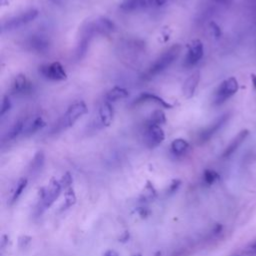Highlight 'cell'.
<instances>
[{
	"label": "cell",
	"instance_id": "cell-14",
	"mask_svg": "<svg viewBox=\"0 0 256 256\" xmlns=\"http://www.w3.org/2000/svg\"><path fill=\"white\" fill-rule=\"evenodd\" d=\"M249 135V131L247 129H244L242 131H240L233 139L232 141L227 145V147L225 148L222 157L223 158H227L229 156H231L238 148L239 146L244 142V140L247 138V136Z\"/></svg>",
	"mask_w": 256,
	"mask_h": 256
},
{
	"label": "cell",
	"instance_id": "cell-8",
	"mask_svg": "<svg viewBox=\"0 0 256 256\" xmlns=\"http://www.w3.org/2000/svg\"><path fill=\"white\" fill-rule=\"evenodd\" d=\"M39 72L44 78L52 81H63L67 78L65 70H64L63 66L59 62L44 64V65L39 68Z\"/></svg>",
	"mask_w": 256,
	"mask_h": 256
},
{
	"label": "cell",
	"instance_id": "cell-31",
	"mask_svg": "<svg viewBox=\"0 0 256 256\" xmlns=\"http://www.w3.org/2000/svg\"><path fill=\"white\" fill-rule=\"evenodd\" d=\"M246 252L250 255V256H256V240H254L253 242H251L249 244V246L247 247Z\"/></svg>",
	"mask_w": 256,
	"mask_h": 256
},
{
	"label": "cell",
	"instance_id": "cell-1",
	"mask_svg": "<svg viewBox=\"0 0 256 256\" xmlns=\"http://www.w3.org/2000/svg\"><path fill=\"white\" fill-rule=\"evenodd\" d=\"M181 49H182L181 45L174 44L170 46L168 49H166L164 52H162L143 73L142 75L143 79L149 80L155 77L156 75H158L159 73L163 72L165 69H167L178 58L181 52Z\"/></svg>",
	"mask_w": 256,
	"mask_h": 256
},
{
	"label": "cell",
	"instance_id": "cell-27",
	"mask_svg": "<svg viewBox=\"0 0 256 256\" xmlns=\"http://www.w3.org/2000/svg\"><path fill=\"white\" fill-rule=\"evenodd\" d=\"M11 108V102L9 100L8 96H4L1 103V110H0V115L3 116L5 113H7Z\"/></svg>",
	"mask_w": 256,
	"mask_h": 256
},
{
	"label": "cell",
	"instance_id": "cell-26",
	"mask_svg": "<svg viewBox=\"0 0 256 256\" xmlns=\"http://www.w3.org/2000/svg\"><path fill=\"white\" fill-rule=\"evenodd\" d=\"M217 178H218V174L215 171H213V170H206L204 172L203 179H204L205 183L208 184V185L213 184L217 180Z\"/></svg>",
	"mask_w": 256,
	"mask_h": 256
},
{
	"label": "cell",
	"instance_id": "cell-36",
	"mask_svg": "<svg viewBox=\"0 0 256 256\" xmlns=\"http://www.w3.org/2000/svg\"><path fill=\"white\" fill-rule=\"evenodd\" d=\"M255 20H256V11H255Z\"/></svg>",
	"mask_w": 256,
	"mask_h": 256
},
{
	"label": "cell",
	"instance_id": "cell-2",
	"mask_svg": "<svg viewBox=\"0 0 256 256\" xmlns=\"http://www.w3.org/2000/svg\"><path fill=\"white\" fill-rule=\"evenodd\" d=\"M238 90V82L236 78L229 77L225 79L218 88L215 90L213 96V104L214 105H221L227 99H229L232 95H234Z\"/></svg>",
	"mask_w": 256,
	"mask_h": 256
},
{
	"label": "cell",
	"instance_id": "cell-15",
	"mask_svg": "<svg viewBox=\"0 0 256 256\" xmlns=\"http://www.w3.org/2000/svg\"><path fill=\"white\" fill-rule=\"evenodd\" d=\"M92 26L95 34L99 35H108L114 30V23L106 17H100L92 21Z\"/></svg>",
	"mask_w": 256,
	"mask_h": 256
},
{
	"label": "cell",
	"instance_id": "cell-22",
	"mask_svg": "<svg viewBox=\"0 0 256 256\" xmlns=\"http://www.w3.org/2000/svg\"><path fill=\"white\" fill-rule=\"evenodd\" d=\"M128 94L129 93H128V91L125 88L115 86L106 93V101H108V102L117 101V100L126 98L128 96Z\"/></svg>",
	"mask_w": 256,
	"mask_h": 256
},
{
	"label": "cell",
	"instance_id": "cell-11",
	"mask_svg": "<svg viewBox=\"0 0 256 256\" xmlns=\"http://www.w3.org/2000/svg\"><path fill=\"white\" fill-rule=\"evenodd\" d=\"M155 5V0H122L120 8L124 11H136L146 9Z\"/></svg>",
	"mask_w": 256,
	"mask_h": 256
},
{
	"label": "cell",
	"instance_id": "cell-28",
	"mask_svg": "<svg viewBox=\"0 0 256 256\" xmlns=\"http://www.w3.org/2000/svg\"><path fill=\"white\" fill-rule=\"evenodd\" d=\"M76 197L73 193V191L70 189L66 193V199H65V207H70L75 203Z\"/></svg>",
	"mask_w": 256,
	"mask_h": 256
},
{
	"label": "cell",
	"instance_id": "cell-13",
	"mask_svg": "<svg viewBox=\"0 0 256 256\" xmlns=\"http://www.w3.org/2000/svg\"><path fill=\"white\" fill-rule=\"evenodd\" d=\"M146 102H153L156 103L164 108H172L173 105L170 104L169 102H167L166 100H164L163 98H161L160 96L154 94V93H150V92H143L141 93L134 101H133V105H138L141 103H146Z\"/></svg>",
	"mask_w": 256,
	"mask_h": 256
},
{
	"label": "cell",
	"instance_id": "cell-5",
	"mask_svg": "<svg viewBox=\"0 0 256 256\" xmlns=\"http://www.w3.org/2000/svg\"><path fill=\"white\" fill-rule=\"evenodd\" d=\"M95 35L92 22H88L85 24V26L81 30V35L79 38V42L76 46L75 50V58L76 60H81L87 53L89 44L93 36Z\"/></svg>",
	"mask_w": 256,
	"mask_h": 256
},
{
	"label": "cell",
	"instance_id": "cell-17",
	"mask_svg": "<svg viewBox=\"0 0 256 256\" xmlns=\"http://www.w3.org/2000/svg\"><path fill=\"white\" fill-rule=\"evenodd\" d=\"M99 120L103 126H109L113 120V108L110 102L105 101L99 107Z\"/></svg>",
	"mask_w": 256,
	"mask_h": 256
},
{
	"label": "cell",
	"instance_id": "cell-24",
	"mask_svg": "<svg viewBox=\"0 0 256 256\" xmlns=\"http://www.w3.org/2000/svg\"><path fill=\"white\" fill-rule=\"evenodd\" d=\"M44 161H45V155L43 151H38L36 152V154L34 155L31 163H30V172L35 174L38 173L43 165H44Z\"/></svg>",
	"mask_w": 256,
	"mask_h": 256
},
{
	"label": "cell",
	"instance_id": "cell-34",
	"mask_svg": "<svg viewBox=\"0 0 256 256\" xmlns=\"http://www.w3.org/2000/svg\"><path fill=\"white\" fill-rule=\"evenodd\" d=\"M165 1H166V0H155V5L160 6V5L164 4V3H165Z\"/></svg>",
	"mask_w": 256,
	"mask_h": 256
},
{
	"label": "cell",
	"instance_id": "cell-20",
	"mask_svg": "<svg viewBox=\"0 0 256 256\" xmlns=\"http://www.w3.org/2000/svg\"><path fill=\"white\" fill-rule=\"evenodd\" d=\"M28 45L31 49L37 52H43L47 50L49 46V41L42 35H34L29 39Z\"/></svg>",
	"mask_w": 256,
	"mask_h": 256
},
{
	"label": "cell",
	"instance_id": "cell-12",
	"mask_svg": "<svg viewBox=\"0 0 256 256\" xmlns=\"http://www.w3.org/2000/svg\"><path fill=\"white\" fill-rule=\"evenodd\" d=\"M199 80H200V73H199V71H195L191 75H189L187 77V79L184 81L183 87H182V92H183V95L187 99L191 98L194 95L195 90L198 86Z\"/></svg>",
	"mask_w": 256,
	"mask_h": 256
},
{
	"label": "cell",
	"instance_id": "cell-19",
	"mask_svg": "<svg viewBox=\"0 0 256 256\" xmlns=\"http://www.w3.org/2000/svg\"><path fill=\"white\" fill-rule=\"evenodd\" d=\"M30 85L29 82L27 81L26 77L24 74H18L11 85V91L13 94H19V93H24L28 91Z\"/></svg>",
	"mask_w": 256,
	"mask_h": 256
},
{
	"label": "cell",
	"instance_id": "cell-18",
	"mask_svg": "<svg viewBox=\"0 0 256 256\" xmlns=\"http://www.w3.org/2000/svg\"><path fill=\"white\" fill-rule=\"evenodd\" d=\"M25 122L26 120L24 119H18L11 127L10 129L6 132L4 136V141H11L17 138L20 134H23L24 127H25Z\"/></svg>",
	"mask_w": 256,
	"mask_h": 256
},
{
	"label": "cell",
	"instance_id": "cell-29",
	"mask_svg": "<svg viewBox=\"0 0 256 256\" xmlns=\"http://www.w3.org/2000/svg\"><path fill=\"white\" fill-rule=\"evenodd\" d=\"M61 185L64 186V187H68L70 186V184L72 183V177L69 173H66L65 175H63L62 177V180H61Z\"/></svg>",
	"mask_w": 256,
	"mask_h": 256
},
{
	"label": "cell",
	"instance_id": "cell-7",
	"mask_svg": "<svg viewBox=\"0 0 256 256\" xmlns=\"http://www.w3.org/2000/svg\"><path fill=\"white\" fill-rule=\"evenodd\" d=\"M203 54H204V48H203L202 42L200 40H193L189 45V48L185 55L183 66L187 68L193 67L202 59Z\"/></svg>",
	"mask_w": 256,
	"mask_h": 256
},
{
	"label": "cell",
	"instance_id": "cell-35",
	"mask_svg": "<svg viewBox=\"0 0 256 256\" xmlns=\"http://www.w3.org/2000/svg\"><path fill=\"white\" fill-rule=\"evenodd\" d=\"M134 256H141L140 254H137V255H134Z\"/></svg>",
	"mask_w": 256,
	"mask_h": 256
},
{
	"label": "cell",
	"instance_id": "cell-21",
	"mask_svg": "<svg viewBox=\"0 0 256 256\" xmlns=\"http://www.w3.org/2000/svg\"><path fill=\"white\" fill-rule=\"evenodd\" d=\"M170 150L175 156H182L189 150V143L182 138L174 139L170 145Z\"/></svg>",
	"mask_w": 256,
	"mask_h": 256
},
{
	"label": "cell",
	"instance_id": "cell-4",
	"mask_svg": "<svg viewBox=\"0 0 256 256\" xmlns=\"http://www.w3.org/2000/svg\"><path fill=\"white\" fill-rule=\"evenodd\" d=\"M38 13L39 12L37 9H29L16 16H13V17L7 19L3 23L2 30L3 31H11L14 29H18L19 27L26 25L27 23L33 21L38 16Z\"/></svg>",
	"mask_w": 256,
	"mask_h": 256
},
{
	"label": "cell",
	"instance_id": "cell-32",
	"mask_svg": "<svg viewBox=\"0 0 256 256\" xmlns=\"http://www.w3.org/2000/svg\"><path fill=\"white\" fill-rule=\"evenodd\" d=\"M104 256H119V254L114 250H108L104 253Z\"/></svg>",
	"mask_w": 256,
	"mask_h": 256
},
{
	"label": "cell",
	"instance_id": "cell-10",
	"mask_svg": "<svg viewBox=\"0 0 256 256\" xmlns=\"http://www.w3.org/2000/svg\"><path fill=\"white\" fill-rule=\"evenodd\" d=\"M165 138V133L160 126L145 127L144 142L148 148H155L160 145Z\"/></svg>",
	"mask_w": 256,
	"mask_h": 256
},
{
	"label": "cell",
	"instance_id": "cell-16",
	"mask_svg": "<svg viewBox=\"0 0 256 256\" xmlns=\"http://www.w3.org/2000/svg\"><path fill=\"white\" fill-rule=\"evenodd\" d=\"M45 125H46V122L44 121V119L41 116H36L33 119L26 120L23 134L26 136L32 135V134L36 133L37 131H39L40 129H42Z\"/></svg>",
	"mask_w": 256,
	"mask_h": 256
},
{
	"label": "cell",
	"instance_id": "cell-30",
	"mask_svg": "<svg viewBox=\"0 0 256 256\" xmlns=\"http://www.w3.org/2000/svg\"><path fill=\"white\" fill-rule=\"evenodd\" d=\"M210 27H211L212 34L215 36V38H219L221 36V29H220V27L215 22H211L210 23Z\"/></svg>",
	"mask_w": 256,
	"mask_h": 256
},
{
	"label": "cell",
	"instance_id": "cell-25",
	"mask_svg": "<svg viewBox=\"0 0 256 256\" xmlns=\"http://www.w3.org/2000/svg\"><path fill=\"white\" fill-rule=\"evenodd\" d=\"M27 186V179L26 178H21L18 180V182L16 183V187L13 191L12 196H11V202H15L17 201V199L21 196V194L24 192L25 188Z\"/></svg>",
	"mask_w": 256,
	"mask_h": 256
},
{
	"label": "cell",
	"instance_id": "cell-33",
	"mask_svg": "<svg viewBox=\"0 0 256 256\" xmlns=\"http://www.w3.org/2000/svg\"><path fill=\"white\" fill-rule=\"evenodd\" d=\"M251 81H252L253 87L256 89V75L255 74H251Z\"/></svg>",
	"mask_w": 256,
	"mask_h": 256
},
{
	"label": "cell",
	"instance_id": "cell-6",
	"mask_svg": "<svg viewBox=\"0 0 256 256\" xmlns=\"http://www.w3.org/2000/svg\"><path fill=\"white\" fill-rule=\"evenodd\" d=\"M230 118V113H224L217 117L212 123H210L207 127L199 133L198 139L200 143H205L210 140L220 129L226 124V122Z\"/></svg>",
	"mask_w": 256,
	"mask_h": 256
},
{
	"label": "cell",
	"instance_id": "cell-9",
	"mask_svg": "<svg viewBox=\"0 0 256 256\" xmlns=\"http://www.w3.org/2000/svg\"><path fill=\"white\" fill-rule=\"evenodd\" d=\"M61 188H62V185L57 180L50 181L48 186L44 188L42 197H41V203H40V207L42 211L49 208L54 203V201L60 195Z\"/></svg>",
	"mask_w": 256,
	"mask_h": 256
},
{
	"label": "cell",
	"instance_id": "cell-3",
	"mask_svg": "<svg viewBox=\"0 0 256 256\" xmlns=\"http://www.w3.org/2000/svg\"><path fill=\"white\" fill-rule=\"evenodd\" d=\"M86 112H87V106L83 101H78L71 104L63 115V118L61 121L62 128L66 129V128L73 126L74 123L79 118H81Z\"/></svg>",
	"mask_w": 256,
	"mask_h": 256
},
{
	"label": "cell",
	"instance_id": "cell-23",
	"mask_svg": "<svg viewBox=\"0 0 256 256\" xmlns=\"http://www.w3.org/2000/svg\"><path fill=\"white\" fill-rule=\"evenodd\" d=\"M166 122L165 114L162 110H155L153 111L148 119L145 122V127L147 126H160L161 124H164Z\"/></svg>",
	"mask_w": 256,
	"mask_h": 256
}]
</instances>
